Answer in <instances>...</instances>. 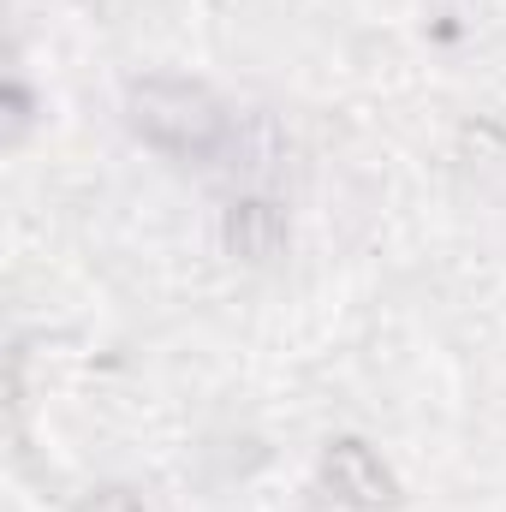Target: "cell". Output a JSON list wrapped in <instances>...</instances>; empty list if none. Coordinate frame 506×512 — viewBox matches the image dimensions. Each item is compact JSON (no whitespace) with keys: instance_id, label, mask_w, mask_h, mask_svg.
Listing matches in <instances>:
<instances>
[{"instance_id":"6da1fadb","label":"cell","mask_w":506,"mask_h":512,"mask_svg":"<svg viewBox=\"0 0 506 512\" xmlns=\"http://www.w3.org/2000/svg\"><path fill=\"white\" fill-rule=\"evenodd\" d=\"M126 114H131V131L143 143L167 149V155H209L227 137L221 102L191 78H143V84H131Z\"/></svg>"},{"instance_id":"7a4b0ae2","label":"cell","mask_w":506,"mask_h":512,"mask_svg":"<svg viewBox=\"0 0 506 512\" xmlns=\"http://www.w3.org/2000/svg\"><path fill=\"white\" fill-rule=\"evenodd\" d=\"M322 483L334 489V501H346V507H358V512H381L399 501L393 471L381 465L364 441H334L328 459H322Z\"/></svg>"},{"instance_id":"3957f363","label":"cell","mask_w":506,"mask_h":512,"mask_svg":"<svg viewBox=\"0 0 506 512\" xmlns=\"http://www.w3.org/2000/svg\"><path fill=\"white\" fill-rule=\"evenodd\" d=\"M280 239H286V221H280L268 203H233V215H227V245L239 256L268 262V256L280 251Z\"/></svg>"},{"instance_id":"277c9868","label":"cell","mask_w":506,"mask_h":512,"mask_svg":"<svg viewBox=\"0 0 506 512\" xmlns=\"http://www.w3.org/2000/svg\"><path fill=\"white\" fill-rule=\"evenodd\" d=\"M84 512H143V501L131 495V489H102V495H90Z\"/></svg>"}]
</instances>
